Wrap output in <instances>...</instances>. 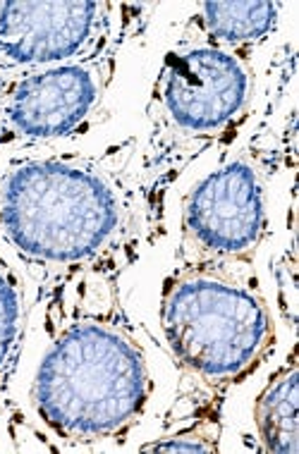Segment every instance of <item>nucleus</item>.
Segmentation results:
<instances>
[{
    "instance_id": "1",
    "label": "nucleus",
    "mask_w": 299,
    "mask_h": 454,
    "mask_svg": "<svg viewBox=\"0 0 299 454\" xmlns=\"http://www.w3.org/2000/svg\"><path fill=\"white\" fill-rule=\"evenodd\" d=\"M139 137L0 153V244L43 314L120 299V280L163 235Z\"/></svg>"
},
{
    "instance_id": "2",
    "label": "nucleus",
    "mask_w": 299,
    "mask_h": 454,
    "mask_svg": "<svg viewBox=\"0 0 299 454\" xmlns=\"http://www.w3.org/2000/svg\"><path fill=\"white\" fill-rule=\"evenodd\" d=\"M48 345L29 387L34 423L60 450L130 440L153 400V371L122 301L43 314Z\"/></svg>"
},
{
    "instance_id": "3",
    "label": "nucleus",
    "mask_w": 299,
    "mask_h": 454,
    "mask_svg": "<svg viewBox=\"0 0 299 454\" xmlns=\"http://www.w3.org/2000/svg\"><path fill=\"white\" fill-rule=\"evenodd\" d=\"M254 98L249 55L182 43L168 51L151 87L142 141V170L161 215L175 182L209 151L235 139Z\"/></svg>"
},
{
    "instance_id": "4",
    "label": "nucleus",
    "mask_w": 299,
    "mask_h": 454,
    "mask_svg": "<svg viewBox=\"0 0 299 454\" xmlns=\"http://www.w3.org/2000/svg\"><path fill=\"white\" fill-rule=\"evenodd\" d=\"M158 323L182 383L225 397L276 347V321L256 268H170Z\"/></svg>"
},
{
    "instance_id": "5",
    "label": "nucleus",
    "mask_w": 299,
    "mask_h": 454,
    "mask_svg": "<svg viewBox=\"0 0 299 454\" xmlns=\"http://www.w3.org/2000/svg\"><path fill=\"white\" fill-rule=\"evenodd\" d=\"M268 182L244 144L223 158L182 204L173 268L254 270L268 237Z\"/></svg>"
},
{
    "instance_id": "6",
    "label": "nucleus",
    "mask_w": 299,
    "mask_h": 454,
    "mask_svg": "<svg viewBox=\"0 0 299 454\" xmlns=\"http://www.w3.org/2000/svg\"><path fill=\"white\" fill-rule=\"evenodd\" d=\"M127 46L132 43L56 67L0 74V153L84 137L101 120Z\"/></svg>"
},
{
    "instance_id": "7",
    "label": "nucleus",
    "mask_w": 299,
    "mask_h": 454,
    "mask_svg": "<svg viewBox=\"0 0 299 454\" xmlns=\"http://www.w3.org/2000/svg\"><path fill=\"white\" fill-rule=\"evenodd\" d=\"M146 3H0V74L84 60L149 29Z\"/></svg>"
},
{
    "instance_id": "8",
    "label": "nucleus",
    "mask_w": 299,
    "mask_h": 454,
    "mask_svg": "<svg viewBox=\"0 0 299 454\" xmlns=\"http://www.w3.org/2000/svg\"><path fill=\"white\" fill-rule=\"evenodd\" d=\"M283 5L252 3H201L182 24L175 43L206 46L254 58L264 43L273 39L280 27Z\"/></svg>"
},
{
    "instance_id": "9",
    "label": "nucleus",
    "mask_w": 299,
    "mask_h": 454,
    "mask_svg": "<svg viewBox=\"0 0 299 454\" xmlns=\"http://www.w3.org/2000/svg\"><path fill=\"white\" fill-rule=\"evenodd\" d=\"M225 395L185 383L168 421L156 438L137 447L139 452H221Z\"/></svg>"
},
{
    "instance_id": "10",
    "label": "nucleus",
    "mask_w": 299,
    "mask_h": 454,
    "mask_svg": "<svg viewBox=\"0 0 299 454\" xmlns=\"http://www.w3.org/2000/svg\"><path fill=\"white\" fill-rule=\"evenodd\" d=\"M299 364L292 345L280 366L266 378L254 402L259 450L268 454L299 452Z\"/></svg>"
},
{
    "instance_id": "11",
    "label": "nucleus",
    "mask_w": 299,
    "mask_h": 454,
    "mask_svg": "<svg viewBox=\"0 0 299 454\" xmlns=\"http://www.w3.org/2000/svg\"><path fill=\"white\" fill-rule=\"evenodd\" d=\"M32 309L22 273L0 247V407H12L10 387L22 361Z\"/></svg>"
},
{
    "instance_id": "12",
    "label": "nucleus",
    "mask_w": 299,
    "mask_h": 454,
    "mask_svg": "<svg viewBox=\"0 0 299 454\" xmlns=\"http://www.w3.org/2000/svg\"><path fill=\"white\" fill-rule=\"evenodd\" d=\"M273 278L278 290L280 318L295 333L297 328V239H295V196L287 213V242L280 247L278 259L273 261Z\"/></svg>"
},
{
    "instance_id": "13",
    "label": "nucleus",
    "mask_w": 299,
    "mask_h": 454,
    "mask_svg": "<svg viewBox=\"0 0 299 454\" xmlns=\"http://www.w3.org/2000/svg\"><path fill=\"white\" fill-rule=\"evenodd\" d=\"M10 416H12V407H0V426H3V421L10 419Z\"/></svg>"
}]
</instances>
